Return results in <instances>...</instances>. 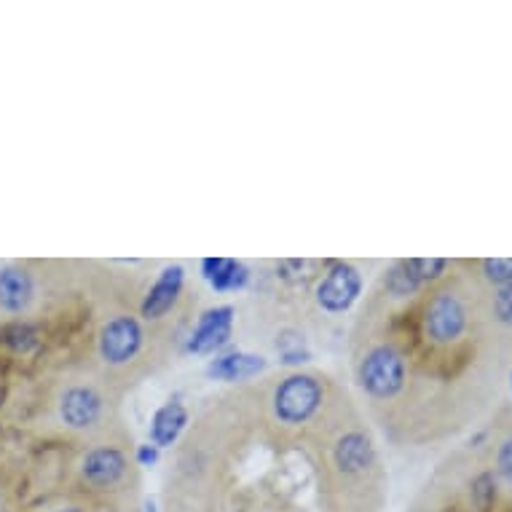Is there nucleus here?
I'll return each mask as SVG.
<instances>
[{
  "label": "nucleus",
  "mask_w": 512,
  "mask_h": 512,
  "mask_svg": "<svg viewBox=\"0 0 512 512\" xmlns=\"http://www.w3.org/2000/svg\"><path fill=\"white\" fill-rule=\"evenodd\" d=\"M317 494L328 512H378L387 491L373 424L346 387L336 384L328 408L303 443Z\"/></svg>",
  "instance_id": "obj_1"
},
{
  "label": "nucleus",
  "mask_w": 512,
  "mask_h": 512,
  "mask_svg": "<svg viewBox=\"0 0 512 512\" xmlns=\"http://www.w3.org/2000/svg\"><path fill=\"white\" fill-rule=\"evenodd\" d=\"M252 384L271 432L290 448L303 451V443L322 419L338 381L322 370L287 368L255 378Z\"/></svg>",
  "instance_id": "obj_2"
},
{
  "label": "nucleus",
  "mask_w": 512,
  "mask_h": 512,
  "mask_svg": "<svg viewBox=\"0 0 512 512\" xmlns=\"http://www.w3.org/2000/svg\"><path fill=\"white\" fill-rule=\"evenodd\" d=\"M73 475L89 504L132 510L140 494V467L135 462V440L126 427L81 443Z\"/></svg>",
  "instance_id": "obj_3"
},
{
  "label": "nucleus",
  "mask_w": 512,
  "mask_h": 512,
  "mask_svg": "<svg viewBox=\"0 0 512 512\" xmlns=\"http://www.w3.org/2000/svg\"><path fill=\"white\" fill-rule=\"evenodd\" d=\"M121 400V389L113 387L108 378H102L89 365H81L59 378L51 397V411L57 427L81 445L124 429Z\"/></svg>",
  "instance_id": "obj_4"
},
{
  "label": "nucleus",
  "mask_w": 512,
  "mask_h": 512,
  "mask_svg": "<svg viewBox=\"0 0 512 512\" xmlns=\"http://www.w3.org/2000/svg\"><path fill=\"white\" fill-rule=\"evenodd\" d=\"M140 317L145 325L180 336L188 314V271L180 263H169L153 277L140 295Z\"/></svg>",
  "instance_id": "obj_5"
},
{
  "label": "nucleus",
  "mask_w": 512,
  "mask_h": 512,
  "mask_svg": "<svg viewBox=\"0 0 512 512\" xmlns=\"http://www.w3.org/2000/svg\"><path fill=\"white\" fill-rule=\"evenodd\" d=\"M362 290H365V274L357 263L328 261L309 290L311 309L322 319L346 317L360 303Z\"/></svg>",
  "instance_id": "obj_6"
},
{
  "label": "nucleus",
  "mask_w": 512,
  "mask_h": 512,
  "mask_svg": "<svg viewBox=\"0 0 512 512\" xmlns=\"http://www.w3.org/2000/svg\"><path fill=\"white\" fill-rule=\"evenodd\" d=\"M236 325H239V311L231 303H218V306L202 309L196 314L194 328L183 338V352L196 354V357L218 354L220 349L231 344Z\"/></svg>",
  "instance_id": "obj_7"
},
{
  "label": "nucleus",
  "mask_w": 512,
  "mask_h": 512,
  "mask_svg": "<svg viewBox=\"0 0 512 512\" xmlns=\"http://www.w3.org/2000/svg\"><path fill=\"white\" fill-rule=\"evenodd\" d=\"M38 303V277L25 263H6L0 266V314L25 319Z\"/></svg>",
  "instance_id": "obj_8"
},
{
  "label": "nucleus",
  "mask_w": 512,
  "mask_h": 512,
  "mask_svg": "<svg viewBox=\"0 0 512 512\" xmlns=\"http://www.w3.org/2000/svg\"><path fill=\"white\" fill-rule=\"evenodd\" d=\"M191 408L183 397H169L167 403L156 408L148 427V443L156 445L159 451H172L191 427Z\"/></svg>",
  "instance_id": "obj_9"
},
{
  "label": "nucleus",
  "mask_w": 512,
  "mask_h": 512,
  "mask_svg": "<svg viewBox=\"0 0 512 512\" xmlns=\"http://www.w3.org/2000/svg\"><path fill=\"white\" fill-rule=\"evenodd\" d=\"M269 368V360L258 352H236L228 354H215L210 362H207V376L215 378V381H226V384H247V381H255L261 376L263 370Z\"/></svg>",
  "instance_id": "obj_10"
},
{
  "label": "nucleus",
  "mask_w": 512,
  "mask_h": 512,
  "mask_svg": "<svg viewBox=\"0 0 512 512\" xmlns=\"http://www.w3.org/2000/svg\"><path fill=\"white\" fill-rule=\"evenodd\" d=\"M202 277L210 285L212 293H242L252 285V274L242 261H231V258H207L202 261Z\"/></svg>",
  "instance_id": "obj_11"
},
{
  "label": "nucleus",
  "mask_w": 512,
  "mask_h": 512,
  "mask_svg": "<svg viewBox=\"0 0 512 512\" xmlns=\"http://www.w3.org/2000/svg\"><path fill=\"white\" fill-rule=\"evenodd\" d=\"M0 344L11 349L14 354H30L35 346L41 344V333L35 328L33 322L27 319H14V322H6L0 328Z\"/></svg>",
  "instance_id": "obj_12"
},
{
  "label": "nucleus",
  "mask_w": 512,
  "mask_h": 512,
  "mask_svg": "<svg viewBox=\"0 0 512 512\" xmlns=\"http://www.w3.org/2000/svg\"><path fill=\"white\" fill-rule=\"evenodd\" d=\"M486 314L499 333H512V285L486 290Z\"/></svg>",
  "instance_id": "obj_13"
},
{
  "label": "nucleus",
  "mask_w": 512,
  "mask_h": 512,
  "mask_svg": "<svg viewBox=\"0 0 512 512\" xmlns=\"http://www.w3.org/2000/svg\"><path fill=\"white\" fill-rule=\"evenodd\" d=\"M470 274L480 285L491 287L512 285V258H486V261L470 263Z\"/></svg>",
  "instance_id": "obj_14"
},
{
  "label": "nucleus",
  "mask_w": 512,
  "mask_h": 512,
  "mask_svg": "<svg viewBox=\"0 0 512 512\" xmlns=\"http://www.w3.org/2000/svg\"><path fill=\"white\" fill-rule=\"evenodd\" d=\"M491 472L496 475V480L512 486V429H507L494 443V467H491Z\"/></svg>",
  "instance_id": "obj_15"
},
{
  "label": "nucleus",
  "mask_w": 512,
  "mask_h": 512,
  "mask_svg": "<svg viewBox=\"0 0 512 512\" xmlns=\"http://www.w3.org/2000/svg\"><path fill=\"white\" fill-rule=\"evenodd\" d=\"M135 462L140 470L156 467V464L161 462V451L156 445L148 443V440H145V443H135Z\"/></svg>",
  "instance_id": "obj_16"
},
{
  "label": "nucleus",
  "mask_w": 512,
  "mask_h": 512,
  "mask_svg": "<svg viewBox=\"0 0 512 512\" xmlns=\"http://www.w3.org/2000/svg\"><path fill=\"white\" fill-rule=\"evenodd\" d=\"M46 512H94V504H89L86 499H65V502L54 504Z\"/></svg>",
  "instance_id": "obj_17"
},
{
  "label": "nucleus",
  "mask_w": 512,
  "mask_h": 512,
  "mask_svg": "<svg viewBox=\"0 0 512 512\" xmlns=\"http://www.w3.org/2000/svg\"><path fill=\"white\" fill-rule=\"evenodd\" d=\"M143 512H159V510H156V502H153V499H145Z\"/></svg>",
  "instance_id": "obj_18"
},
{
  "label": "nucleus",
  "mask_w": 512,
  "mask_h": 512,
  "mask_svg": "<svg viewBox=\"0 0 512 512\" xmlns=\"http://www.w3.org/2000/svg\"><path fill=\"white\" fill-rule=\"evenodd\" d=\"M510 387H512V381H510Z\"/></svg>",
  "instance_id": "obj_19"
}]
</instances>
